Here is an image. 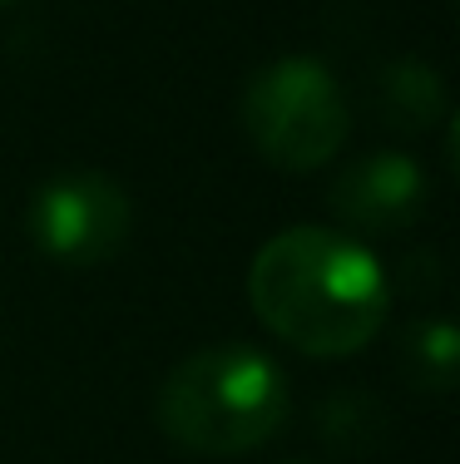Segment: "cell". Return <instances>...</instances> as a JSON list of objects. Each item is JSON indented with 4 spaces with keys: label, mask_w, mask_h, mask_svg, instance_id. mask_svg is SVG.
I'll use <instances>...</instances> for the list:
<instances>
[{
    "label": "cell",
    "mask_w": 460,
    "mask_h": 464,
    "mask_svg": "<svg viewBox=\"0 0 460 464\" xmlns=\"http://www.w3.org/2000/svg\"><path fill=\"white\" fill-rule=\"evenodd\" d=\"M258 322L302 356H357L387 322L391 286L357 237L332 227H282L248 267Z\"/></svg>",
    "instance_id": "1"
},
{
    "label": "cell",
    "mask_w": 460,
    "mask_h": 464,
    "mask_svg": "<svg viewBox=\"0 0 460 464\" xmlns=\"http://www.w3.org/2000/svg\"><path fill=\"white\" fill-rule=\"evenodd\" d=\"M292 411L288 375L258 346L228 341V346H199L163 375L153 420L163 440L189 455L228 459L268 445Z\"/></svg>",
    "instance_id": "2"
},
{
    "label": "cell",
    "mask_w": 460,
    "mask_h": 464,
    "mask_svg": "<svg viewBox=\"0 0 460 464\" xmlns=\"http://www.w3.org/2000/svg\"><path fill=\"white\" fill-rule=\"evenodd\" d=\"M243 129L253 149L282 173H312L342 153L352 134L337 74L312 54H282L243 90Z\"/></svg>",
    "instance_id": "3"
},
{
    "label": "cell",
    "mask_w": 460,
    "mask_h": 464,
    "mask_svg": "<svg viewBox=\"0 0 460 464\" xmlns=\"http://www.w3.org/2000/svg\"><path fill=\"white\" fill-rule=\"evenodd\" d=\"M25 223H30L35 247L50 262L100 267V262H109L124 247L134 208H129V193L109 173L74 169V173H54L50 183L35 188Z\"/></svg>",
    "instance_id": "4"
},
{
    "label": "cell",
    "mask_w": 460,
    "mask_h": 464,
    "mask_svg": "<svg viewBox=\"0 0 460 464\" xmlns=\"http://www.w3.org/2000/svg\"><path fill=\"white\" fill-rule=\"evenodd\" d=\"M426 193H431V179H426V169L411 153L377 149V153H361V159L342 163L327 203H332V213L352 232L391 237V232H406L421 223Z\"/></svg>",
    "instance_id": "5"
},
{
    "label": "cell",
    "mask_w": 460,
    "mask_h": 464,
    "mask_svg": "<svg viewBox=\"0 0 460 464\" xmlns=\"http://www.w3.org/2000/svg\"><path fill=\"white\" fill-rule=\"evenodd\" d=\"M381 119L401 134H426L445 119V80L426 60H391L377 80Z\"/></svg>",
    "instance_id": "6"
},
{
    "label": "cell",
    "mask_w": 460,
    "mask_h": 464,
    "mask_svg": "<svg viewBox=\"0 0 460 464\" xmlns=\"http://www.w3.org/2000/svg\"><path fill=\"white\" fill-rule=\"evenodd\" d=\"M406 375L421 391H455L460 375V336L451 322H416L406 336Z\"/></svg>",
    "instance_id": "7"
},
{
    "label": "cell",
    "mask_w": 460,
    "mask_h": 464,
    "mask_svg": "<svg viewBox=\"0 0 460 464\" xmlns=\"http://www.w3.org/2000/svg\"><path fill=\"white\" fill-rule=\"evenodd\" d=\"M0 5H10V0H0Z\"/></svg>",
    "instance_id": "8"
}]
</instances>
